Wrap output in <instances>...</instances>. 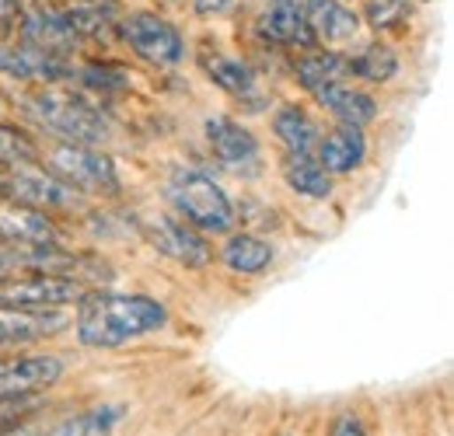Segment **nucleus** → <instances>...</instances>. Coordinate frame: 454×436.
I'll list each match as a JSON object with an SVG mask.
<instances>
[{"label":"nucleus","mask_w":454,"mask_h":436,"mask_svg":"<svg viewBox=\"0 0 454 436\" xmlns=\"http://www.w3.org/2000/svg\"><path fill=\"white\" fill-rule=\"evenodd\" d=\"M405 11H409V0H367V25L374 32H388L402 25Z\"/></svg>","instance_id":"29"},{"label":"nucleus","mask_w":454,"mask_h":436,"mask_svg":"<svg viewBox=\"0 0 454 436\" xmlns=\"http://www.w3.org/2000/svg\"><path fill=\"white\" fill-rule=\"evenodd\" d=\"M0 245L7 248H35V245H67V234L57 217L0 199Z\"/></svg>","instance_id":"12"},{"label":"nucleus","mask_w":454,"mask_h":436,"mask_svg":"<svg viewBox=\"0 0 454 436\" xmlns=\"http://www.w3.org/2000/svg\"><path fill=\"white\" fill-rule=\"evenodd\" d=\"M74 74H81V81L88 88H95V91H122V88H129V77L122 70H106L98 63H88V66H81Z\"/></svg>","instance_id":"30"},{"label":"nucleus","mask_w":454,"mask_h":436,"mask_svg":"<svg viewBox=\"0 0 454 436\" xmlns=\"http://www.w3.org/2000/svg\"><path fill=\"white\" fill-rule=\"evenodd\" d=\"M231 0H192V7L200 11V14H217V11H224Z\"/></svg>","instance_id":"34"},{"label":"nucleus","mask_w":454,"mask_h":436,"mask_svg":"<svg viewBox=\"0 0 454 436\" xmlns=\"http://www.w3.org/2000/svg\"><path fill=\"white\" fill-rule=\"evenodd\" d=\"M119 39L151 66L171 70L185 59V39L182 32L151 11H133L119 18Z\"/></svg>","instance_id":"7"},{"label":"nucleus","mask_w":454,"mask_h":436,"mask_svg":"<svg viewBox=\"0 0 454 436\" xmlns=\"http://www.w3.org/2000/svg\"><path fill=\"white\" fill-rule=\"evenodd\" d=\"M200 66H203L207 81L217 84L221 91H227L231 98H238V102L255 98L259 81H255V70H252L245 59L227 56V53H221V50H210V46H207V50H200Z\"/></svg>","instance_id":"20"},{"label":"nucleus","mask_w":454,"mask_h":436,"mask_svg":"<svg viewBox=\"0 0 454 436\" xmlns=\"http://www.w3.org/2000/svg\"><path fill=\"white\" fill-rule=\"evenodd\" d=\"M304 14H308V25H311L318 46L322 43H329V46L353 43L360 32V18L342 0H304Z\"/></svg>","instance_id":"21"},{"label":"nucleus","mask_w":454,"mask_h":436,"mask_svg":"<svg viewBox=\"0 0 454 436\" xmlns=\"http://www.w3.org/2000/svg\"><path fill=\"white\" fill-rule=\"evenodd\" d=\"M18 102H21V112L59 144L102 147L113 136L106 112L63 84H39V88L25 91Z\"/></svg>","instance_id":"2"},{"label":"nucleus","mask_w":454,"mask_h":436,"mask_svg":"<svg viewBox=\"0 0 454 436\" xmlns=\"http://www.w3.org/2000/svg\"><path fill=\"white\" fill-rule=\"evenodd\" d=\"M14 276H21L18 248H7V245H0V283H7V279H14Z\"/></svg>","instance_id":"33"},{"label":"nucleus","mask_w":454,"mask_h":436,"mask_svg":"<svg viewBox=\"0 0 454 436\" xmlns=\"http://www.w3.org/2000/svg\"><path fill=\"white\" fill-rule=\"evenodd\" d=\"M273 436H297L294 430H280V433H273Z\"/></svg>","instance_id":"35"},{"label":"nucleus","mask_w":454,"mask_h":436,"mask_svg":"<svg viewBox=\"0 0 454 436\" xmlns=\"http://www.w3.org/2000/svg\"><path fill=\"white\" fill-rule=\"evenodd\" d=\"M18 35H21V46L53 56V59H67L81 43L74 35V28L67 25L63 11H53V7H39V11L25 14L18 21Z\"/></svg>","instance_id":"13"},{"label":"nucleus","mask_w":454,"mask_h":436,"mask_svg":"<svg viewBox=\"0 0 454 436\" xmlns=\"http://www.w3.org/2000/svg\"><path fill=\"white\" fill-rule=\"evenodd\" d=\"M63 18L77 39H109L113 28H119L122 7L119 0H74L63 11Z\"/></svg>","instance_id":"24"},{"label":"nucleus","mask_w":454,"mask_h":436,"mask_svg":"<svg viewBox=\"0 0 454 436\" xmlns=\"http://www.w3.org/2000/svg\"><path fill=\"white\" fill-rule=\"evenodd\" d=\"M270 126H273V136L284 144L286 154H315V144H318L322 129H318V122L308 115L304 105H297V102L280 105V109L273 112Z\"/></svg>","instance_id":"22"},{"label":"nucleus","mask_w":454,"mask_h":436,"mask_svg":"<svg viewBox=\"0 0 454 436\" xmlns=\"http://www.w3.org/2000/svg\"><path fill=\"white\" fill-rule=\"evenodd\" d=\"M0 199L39 210L46 217L59 214H88V203L81 192H74L67 182H59L57 175L43 164H21L0 175Z\"/></svg>","instance_id":"4"},{"label":"nucleus","mask_w":454,"mask_h":436,"mask_svg":"<svg viewBox=\"0 0 454 436\" xmlns=\"http://www.w3.org/2000/svg\"><path fill=\"white\" fill-rule=\"evenodd\" d=\"M311 98L329 112L340 126H356V129H364V126H371V122L378 119V102H374V95L364 91V88H353L349 81L325 84V88H318Z\"/></svg>","instance_id":"18"},{"label":"nucleus","mask_w":454,"mask_h":436,"mask_svg":"<svg viewBox=\"0 0 454 436\" xmlns=\"http://www.w3.org/2000/svg\"><path fill=\"white\" fill-rule=\"evenodd\" d=\"M70 328L67 311H18L0 308V353L32 349L43 342H53Z\"/></svg>","instance_id":"11"},{"label":"nucleus","mask_w":454,"mask_h":436,"mask_svg":"<svg viewBox=\"0 0 454 436\" xmlns=\"http://www.w3.org/2000/svg\"><path fill=\"white\" fill-rule=\"evenodd\" d=\"M294 81L308 95H315L325 84L349 81V56L336 53V50H308L294 59Z\"/></svg>","instance_id":"23"},{"label":"nucleus","mask_w":454,"mask_h":436,"mask_svg":"<svg viewBox=\"0 0 454 436\" xmlns=\"http://www.w3.org/2000/svg\"><path fill=\"white\" fill-rule=\"evenodd\" d=\"M39 161H43V144L28 129H18V126L0 122V175L11 171V167L39 164Z\"/></svg>","instance_id":"27"},{"label":"nucleus","mask_w":454,"mask_h":436,"mask_svg":"<svg viewBox=\"0 0 454 436\" xmlns=\"http://www.w3.org/2000/svg\"><path fill=\"white\" fill-rule=\"evenodd\" d=\"M140 234L154 252H161L165 259L185 266V269H207L214 262L210 241L175 214H158V217L140 220Z\"/></svg>","instance_id":"9"},{"label":"nucleus","mask_w":454,"mask_h":436,"mask_svg":"<svg viewBox=\"0 0 454 436\" xmlns=\"http://www.w3.org/2000/svg\"><path fill=\"white\" fill-rule=\"evenodd\" d=\"M50 416H53V409H50V412H39V416H28V419H21V423L0 430V436H39L43 433V426L50 423Z\"/></svg>","instance_id":"32"},{"label":"nucleus","mask_w":454,"mask_h":436,"mask_svg":"<svg viewBox=\"0 0 454 436\" xmlns=\"http://www.w3.org/2000/svg\"><path fill=\"white\" fill-rule=\"evenodd\" d=\"M325 436H374V433H371L367 419H364L356 409H340V412L329 416Z\"/></svg>","instance_id":"31"},{"label":"nucleus","mask_w":454,"mask_h":436,"mask_svg":"<svg viewBox=\"0 0 454 436\" xmlns=\"http://www.w3.org/2000/svg\"><path fill=\"white\" fill-rule=\"evenodd\" d=\"M70 374L63 353H0V401L18 394H53Z\"/></svg>","instance_id":"6"},{"label":"nucleus","mask_w":454,"mask_h":436,"mask_svg":"<svg viewBox=\"0 0 454 436\" xmlns=\"http://www.w3.org/2000/svg\"><path fill=\"white\" fill-rule=\"evenodd\" d=\"M39 164L50 167L59 182H67L84 199H91V196H119V171H115V161L102 147L53 140L43 151V161Z\"/></svg>","instance_id":"5"},{"label":"nucleus","mask_w":454,"mask_h":436,"mask_svg":"<svg viewBox=\"0 0 454 436\" xmlns=\"http://www.w3.org/2000/svg\"><path fill=\"white\" fill-rule=\"evenodd\" d=\"M203 136H207V144H210V154L217 158V164H224L227 171L255 175V171L262 167L259 136H255L248 126H241L234 115H207Z\"/></svg>","instance_id":"10"},{"label":"nucleus","mask_w":454,"mask_h":436,"mask_svg":"<svg viewBox=\"0 0 454 436\" xmlns=\"http://www.w3.org/2000/svg\"><path fill=\"white\" fill-rule=\"evenodd\" d=\"M367 154H371V144H367V133L356 129V126H333L329 133L318 136L315 144V161L322 164L325 175H353L367 164Z\"/></svg>","instance_id":"14"},{"label":"nucleus","mask_w":454,"mask_h":436,"mask_svg":"<svg viewBox=\"0 0 454 436\" xmlns=\"http://www.w3.org/2000/svg\"><path fill=\"white\" fill-rule=\"evenodd\" d=\"M122 419H126L122 401H91V405L50 416L39 436H115Z\"/></svg>","instance_id":"15"},{"label":"nucleus","mask_w":454,"mask_h":436,"mask_svg":"<svg viewBox=\"0 0 454 436\" xmlns=\"http://www.w3.org/2000/svg\"><path fill=\"white\" fill-rule=\"evenodd\" d=\"M84 283L70 276L50 273H21L7 283H0V308H18V311H67L77 308L84 297Z\"/></svg>","instance_id":"8"},{"label":"nucleus","mask_w":454,"mask_h":436,"mask_svg":"<svg viewBox=\"0 0 454 436\" xmlns=\"http://www.w3.org/2000/svg\"><path fill=\"white\" fill-rule=\"evenodd\" d=\"M165 199H168L171 214L185 220L203 237L231 234L238 223V210H234L231 196L203 167H175L165 178Z\"/></svg>","instance_id":"3"},{"label":"nucleus","mask_w":454,"mask_h":436,"mask_svg":"<svg viewBox=\"0 0 454 436\" xmlns=\"http://www.w3.org/2000/svg\"><path fill=\"white\" fill-rule=\"evenodd\" d=\"M284 185L301 199H329L333 196V175L322 171V164L311 154H284L280 161Z\"/></svg>","instance_id":"25"},{"label":"nucleus","mask_w":454,"mask_h":436,"mask_svg":"<svg viewBox=\"0 0 454 436\" xmlns=\"http://www.w3.org/2000/svg\"><path fill=\"white\" fill-rule=\"evenodd\" d=\"M74 63L53 59L46 53H35L28 46H11L0 43V74L11 81H32V84H59L67 77H74Z\"/></svg>","instance_id":"17"},{"label":"nucleus","mask_w":454,"mask_h":436,"mask_svg":"<svg viewBox=\"0 0 454 436\" xmlns=\"http://www.w3.org/2000/svg\"><path fill=\"white\" fill-rule=\"evenodd\" d=\"M277 252L273 245L255 230H231L221 245V266L234 276H262L270 273Z\"/></svg>","instance_id":"19"},{"label":"nucleus","mask_w":454,"mask_h":436,"mask_svg":"<svg viewBox=\"0 0 454 436\" xmlns=\"http://www.w3.org/2000/svg\"><path fill=\"white\" fill-rule=\"evenodd\" d=\"M171 322L168 308L158 297L147 293H119L109 286L98 290H84V297L77 300L70 328L77 335V342L84 349H122L137 339L158 335Z\"/></svg>","instance_id":"1"},{"label":"nucleus","mask_w":454,"mask_h":436,"mask_svg":"<svg viewBox=\"0 0 454 436\" xmlns=\"http://www.w3.org/2000/svg\"><path fill=\"white\" fill-rule=\"evenodd\" d=\"M57 409L53 394H18V398H4L0 401V430L28 419V416H39V412H50Z\"/></svg>","instance_id":"28"},{"label":"nucleus","mask_w":454,"mask_h":436,"mask_svg":"<svg viewBox=\"0 0 454 436\" xmlns=\"http://www.w3.org/2000/svg\"><path fill=\"white\" fill-rule=\"evenodd\" d=\"M259 35L277 43V46L301 50V53L318 50V39L308 25V14H304L301 0H273L259 18Z\"/></svg>","instance_id":"16"},{"label":"nucleus","mask_w":454,"mask_h":436,"mask_svg":"<svg viewBox=\"0 0 454 436\" xmlns=\"http://www.w3.org/2000/svg\"><path fill=\"white\" fill-rule=\"evenodd\" d=\"M402 63L392 46L385 43H367L356 56H349V77H360L367 84H388L395 81Z\"/></svg>","instance_id":"26"}]
</instances>
